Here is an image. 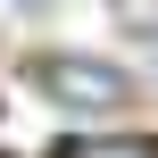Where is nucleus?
Instances as JSON below:
<instances>
[{"mask_svg":"<svg viewBox=\"0 0 158 158\" xmlns=\"http://www.w3.org/2000/svg\"><path fill=\"white\" fill-rule=\"evenodd\" d=\"M42 92L58 108H125L133 100V83L117 67H83V58H42Z\"/></svg>","mask_w":158,"mask_h":158,"instance_id":"nucleus-1","label":"nucleus"},{"mask_svg":"<svg viewBox=\"0 0 158 158\" xmlns=\"http://www.w3.org/2000/svg\"><path fill=\"white\" fill-rule=\"evenodd\" d=\"M67 158H158L150 142H75Z\"/></svg>","mask_w":158,"mask_h":158,"instance_id":"nucleus-2","label":"nucleus"},{"mask_svg":"<svg viewBox=\"0 0 158 158\" xmlns=\"http://www.w3.org/2000/svg\"><path fill=\"white\" fill-rule=\"evenodd\" d=\"M25 8H42V0H25Z\"/></svg>","mask_w":158,"mask_h":158,"instance_id":"nucleus-3","label":"nucleus"}]
</instances>
